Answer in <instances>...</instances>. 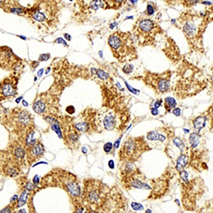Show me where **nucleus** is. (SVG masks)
<instances>
[{
  "mask_svg": "<svg viewBox=\"0 0 213 213\" xmlns=\"http://www.w3.org/2000/svg\"><path fill=\"white\" fill-rule=\"evenodd\" d=\"M139 28H140L141 31L144 33H149L154 28V24L153 21L149 19H143L139 24Z\"/></svg>",
  "mask_w": 213,
  "mask_h": 213,
  "instance_id": "nucleus-6",
  "label": "nucleus"
},
{
  "mask_svg": "<svg viewBox=\"0 0 213 213\" xmlns=\"http://www.w3.org/2000/svg\"><path fill=\"white\" fill-rule=\"evenodd\" d=\"M17 200H18V196L17 195H15V196H14L13 198L11 199V202H12V203H14V202L15 201L17 202Z\"/></svg>",
  "mask_w": 213,
  "mask_h": 213,
  "instance_id": "nucleus-45",
  "label": "nucleus"
},
{
  "mask_svg": "<svg viewBox=\"0 0 213 213\" xmlns=\"http://www.w3.org/2000/svg\"><path fill=\"white\" fill-rule=\"evenodd\" d=\"M10 11L12 13L16 14H21L24 13V10H23V9L19 8V7H14V8L11 9Z\"/></svg>",
  "mask_w": 213,
  "mask_h": 213,
  "instance_id": "nucleus-33",
  "label": "nucleus"
},
{
  "mask_svg": "<svg viewBox=\"0 0 213 213\" xmlns=\"http://www.w3.org/2000/svg\"><path fill=\"white\" fill-rule=\"evenodd\" d=\"M158 89L161 92H165L170 88V83L169 80L166 79H161L158 84Z\"/></svg>",
  "mask_w": 213,
  "mask_h": 213,
  "instance_id": "nucleus-16",
  "label": "nucleus"
},
{
  "mask_svg": "<svg viewBox=\"0 0 213 213\" xmlns=\"http://www.w3.org/2000/svg\"><path fill=\"white\" fill-rule=\"evenodd\" d=\"M131 185L132 187L135 188H139V189H146V190H149L151 189L150 186L147 185L146 183H144V182H142L140 180H134L133 181H132V184Z\"/></svg>",
  "mask_w": 213,
  "mask_h": 213,
  "instance_id": "nucleus-18",
  "label": "nucleus"
},
{
  "mask_svg": "<svg viewBox=\"0 0 213 213\" xmlns=\"http://www.w3.org/2000/svg\"><path fill=\"white\" fill-rule=\"evenodd\" d=\"M22 104H23V105H24V107H28V103H26V101H25V100H23Z\"/></svg>",
  "mask_w": 213,
  "mask_h": 213,
  "instance_id": "nucleus-49",
  "label": "nucleus"
},
{
  "mask_svg": "<svg viewBox=\"0 0 213 213\" xmlns=\"http://www.w3.org/2000/svg\"><path fill=\"white\" fill-rule=\"evenodd\" d=\"M133 68H134V66L132 65H131V64H127V65H126L124 66V69H123V71L126 73V74H129V73H132V71H133Z\"/></svg>",
  "mask_w": 213,
  "mask_h": 213,
  "instance_id": "nucleus-31",
  "label": "nucleus"
},
{
  "mask_svg": "<svg viewBox=\"0 0 213 213\" xmlns=\"http://www.w3.org/2000/svg\"><path fill=\"white\" fill-rule=\"evenodd\" d=\"M46 109V104L44 100H39L33 105V110L36 114H43L45 113Z\"/></svg>",
  "mask_w": 213,
  "mask_h": 213,
  "instance_id": "nucleus-10",
  "label": "nucleus"
},
{
  "mask_svg": "<svg viewBox=\"0 0 213 213\" xmlns=\"http://www.w3.org/2000/svg\"><path fill=\"white\" fill-rule=\"evenodd\" d=\"M33 184H34V185H37V184H39V182H40V179H39L38 175H35L34 178H33Z\"/></svg>",
  "mask_w": 213,
  "mask_h": 213,
  "instance_id": "nucleus-39",
  "label": "nucleus"
},
{
  "mask_svg": "<svg viewBox=\"0 0 213 213\" xmlns=\"http://www.w3.org/2000/svg\"><path fill=\"white\" fill-rule=\"evenodd\" d=\"M27 160L29 163H31L37 159L41 158L44 155L45 148L40 141H36L31 147L26 148Z\"/></svg>",
  "mask_w": 213,
  "mask_h": 213,
  "instance_id": "nucleus-2",
  "label": "nucleus"
},
{
  "mask_svg": "<svg viewBox=\"0 0 213 213\" xmlns=\"http://www.w3.org/2000/svg\"><path fill=\"white\" fill-rule=\"evenodd\" d=\"M82 151H83V153H85H85H87V148L86 147H83L82 148Z\"/></svg>",
  "mask_w": 213,
  "mask_h": 213,
  "instance_id": "nucleus-47",
  "label": "nucleus"
},
{
  "mask_svg": "<svg viewBox=\"0 0 213 213\" xmlns=\"http://www.w3.org/2000/svg\"><path fill=\"white\" fill-rule=\"evenodd\" d=\"M70 1H73V0H70Z\"/></svg>",
  "mask_w": 213,
  "mask_h": 213,
  "instance_id": "nucleus-61",
  "label": "nucleus"
},
{
  "mask_svg": "<svg viewBox=\"0 0 213 213\" xmlns=\"http://www.w3.org/2000/svg\"><path fill=\"white\" fill-rule=\"evenodd\" d=\"M75 127H76L77 130L79 131V132H85L88 130L89 125L87 124V123H86L85 121H82V122H79L75 125Z\"/></svg>",
  "mask_w": 213,
  "mask_h": 213,
  "instance_id": "nucleus-23",
  "label": "nucleus"
},
{
  "mask_svg": "<svg viewBox=\"0 0 213 213\" xmlns=\"http://www.w3.org/2000/svg\"><path fill=\"white\" fill-rule=\"evenodd\" d=\"M21 100H22V97H20L17 98V99L16 100V103H19V102H20Z\"/></svg>",
  "mask_w": 213,
  "mask_h": 213,
  "instance_id": "nucleus-52",
  "label": "nucleus"
},
{
  "mask_svg": "<svg viewBox=\"0 0 213 213\" xmlns=\"http://www.w3.org/2000/svg\"><path fill=\"white\" fill-rule=\"evenodd\" d=\"M165 106H166V109L169 112L171 111V109L175 108L176 107V101L174 98L171 97H168L165 99Z\"/></svg>",
  "mask_w": 213,
  "mask_h": 213,
  "instance_id": "nucleus-17",
  "label": "nucleus"
},
{
  "mask_svg": "<svg viewBox=\"0 0 213 213\" xmlns=\"http://www.w3.org/2000/svg\"><path fill=\"white\" fill-rule=\"evenodd\" d=\"M173 144H175V146H176L177 147L180 149V151L181 153H182V152L184 151V150H185V144H184L183 141H182L181 139H180V138H178V137L175 138V139H173Z\"/></svg>",
  "mask_w": 213,
  "mask_h": 213,
  "instance_id": "nucleus-25",
  "label": "nucleus"
},
{
  "mask_svg": "<svg viewBox=\"0 0 213 213\" xmlns=\"http://www.w3.org/2000/svg\"><path fill=\"white\" fill-rule=\"evenodd\" d=\"M68 139L69 142H71V144H76L78 142L79 136L77 134L76 130H71V132H69L68 135Z\"/></svg>",
  "mask_w": 213,
  "mask_h": 213,
  "instance_id": "nucleus-19",
  "label": "nucleus"
},
{
  "mask_svg": "<svg viewBox=\"0 0 213 213\" xmlns=\"http://www.w3.org/2000/svg\"><path fill=\"white\" fill-rule=\"evenodd\" d=\"M17 80L7 78L0 83V100L13 97L17 94Z\"/></svg>",
  "mask_w": 213,
  "mask_h": 213,
  "instance_id": "nucleus-1",
  "label": "nucleus"
},
{
  "mask_svg": "<svg viewBox=\"0 0 213 213\" xmlns=\"http://www.w3.org/2000/svg\"><path fill=\"white\" fill-rule=\"evenodd\" d=\"M146 12H147V14L148 15H152V14L154 13V9H153V7H152L151 5H148Z\"/></svg>",
  "mask_w": 213,
  "mask_h": 213,
  "instance_id": "nucleus-36",
  "label": "nucleus"
},
{
  "mask_svg": "<svg viewBox=\"0 0 213 213\" xmlns=\"http://www.w3.org/2000/svg\"><path fill=\"white\" fill-rule=\"evenodd\" d=\"M132 207L133 208L134 210L135 211H139V210H144V206L140 203H132Z\"/></svg>",
  "mask_w": 213,
  "mask_h": 213,
  "instance_id": "nucleus-28",
  "label": "nucleus"
},
{
  "mask_svg": "<svg viewBox=\"0 0 213 213\" xmlns=\"http://www.w3.org/2000/svg\"><path fill=\"white\" fill-rule=\"evenodd\" d=\"M87 197L89 203L97 204L100 200V193L97 189H90L87 193Z\"/></svg>",
  "mask_w": 213,
  "mask_h": 213,
  "instance_id": "nucleus-7",
  "label": "nucleus"
},
{
  "mask_svg": "<svg viewBox=\"0 0 213 213\" xmlns=\"http://www.w3.org/2000/svg\"><path fill=\"white\" fill-rule=\"evenodd\" d=\"M50 71H51V68H48V69L46 70V74H48V73L50 72Z\"/></svg>",
  "mask_w": 213,
  "mask_h": 213,
  "instance_id": "nucleus-55",
  "label": "nucleus"
},
{
  "mask_svg": "<svg viewBox=\"0 0 213 213\" xmlns=\"http://www.w3.org/2000/svg\"><path fill=\"white\" fill-rule=\"evenodd\" d=\"M1 158H0V167H1V165H2V166H3V164H1Z\"/></svg>",
  "mask_w": 213,
  "mask_h": 213,
  "instance_id": "nucleus-59",
  "label": "nucleus"
},
{
  "mask_svg": "<svg viewBox=\"0 0 213 213\" xmlns=\"http://www.w3.org/2000/svg\"><path fill=\"white\" fill-rule=\"evenodd\" d=\"M66 112L70 114H74L75 112H76V110H75V107L73 106H69L66 108Z\"/></svg>",
  "mask_w": 213,
  "mask_h": 213,
  "instance_id": "nucleus-35",
  "label": "nucleus"
},
{
  "mask_svg": "<svg viewBox=\"0 0 213 213\" xmlns=\"http://www.w3.org/2000/svg\"><path fill=\"white\" fill-rule=\"evenodd\" d=\"M138 0H130V2L132 4H135L137 2Z\"/></svg>",
  "mask_w": 213,
  "mask_h": 213,
  "instance_id": "nucleus-53",
  "label": "nucleus"
},
{
  "mask_svg": "<svg viewBox=\"0 0 213 213\" xmlns=\"http://www.w3.org/2000/svg\"><path fill=\"white\" fill-rule=\"evenodd\" d=\"M19 38H20V39H23V40H24V41H26V39H27V38H26V36H19Z\"/></svg>",
  "mask_w": 213,
  "mask_h": 213,
  "instance_id": "nucleus-51",
  "label": "nucleus"
},
{
  "mask_svg": "<svg viewBox=\"0 0 213 213\" xmlns=\"http://www.w3.org/2000/svg\"><path fill=\"white\" fill-rule=\"evenodd\" d=\"M46 121H48V122L51 123L52 130L54 131L60 139H62L63 134H62L61 130H60V126H59V124L58 123V121H57L56 119H53V118H51V117H46Z\"/></svg>",
  "mask_w": 213,
  "mask_h": 213,
  "instance_id": "nucleus-12",
  "label": "nucleus"
},
{
  "mask_svg": "<svg viewBox=\"0 0 213 213\" xmlns=\"http://www.w3.org/2000/svg\"><path fill=\"white\" fill-rule=\"evenodd\" d=\"M202 4H203L209 5V6L212 4V3H211V2H207V1H202Z\"/></svg>",
  "mask_w": 213,
  "mask_h": 213,
  "instance_id": "nucleus-50",
  "label": "nucleus"
},
{
  "mask_svg": "<svg viewBox=\"0 0 213 213\" xmlns=\"http://www.w3.org/2000/svg\"><path fill=\"white\" fill-rule=\"evenodd\" d=\"M50 58V54L49 53H43V54H41L40 56H39V61H46V60H48Z\"/></svg>",
  "mask_w": 213,
  "mask_h": 213,
  "instance_id": "nucleus-34",
  "label": "nucleus"
},
{
  "mask_svg": "<svg viewBox=\"0 0 213 213\" xmlns=\"http://www.w3.org/2000/svg\"><path fill=\"white\" fill-rule=\"evenodd\" d=\"M64 37H65V39H66V40H68V41L71 40V35H69L68 33H65V34H64Z\"/></svg>",
  "mask_w": 213,
  "mask_h": 213,
  "instance_id": "nucleus-46",
  "label": "nucleus"
},
{
  "mask_svg": "<svg viewBox=\"0 0 213 213\" xmlns=\"http://www.w3.org/2000/svg\"><path fill=\"white\" fill-rule=\"evenodd\" d=\"M202 0H183V4L186 7H191L199 3Z\"/></svg>",
  "mask_w": 213,
  "mask_h": 213,
  "instance_id": "nucleus-27",
  "label": "nucleus"
},
{
  "mask_svg": "<svg viewBox=\"0 0 213 213\" xmlns=\"http://www.w3.org/2000/svg\"><path fill=\"white\" fill-rule=\"evenodd\" d=\"M182 29H183V31L185 32V34H187L188 36H191L196 33V27L193 22H187L183 26Z\"/></svg>",
  "mask_w": 213,
  "mask_h": 213,
  "instance_id": "nucleus-14",
  "label": "nucleus"
},
{
  "mask_svg": "<svg viewBox=\"0 0 213 213\" xmlns=\"http://www.w3.org/2000/svg\"><path fill=\"white\" fill-rule=\"evenodd\" d=\"M27 197H28V193H27V190H25L23 191V193L21 194L20 198L19 199L17 200V207H21L23 205H25L26 200H27Z\"/></svg>",
  "mask_w": 213,
  "mask_h": 213,
  "instance_id": "nucleus-20",
  "label": "nucleus"
},
{
  "mask_svg": "<svg viewBox=\"0 0 213 213\" xmlns=\"http://www.w3.org/2000/svg\"><path fill=\"white\" fill-rule=\"evenodd\" d=\"M64 186L67 189L68 192L70 195L73 197L79 196L80 195V187L78 183L72 179H68L65 180L64 182Z\"/></svg>",
  "mask_w": 213,
  "mask_h": 213,
  "instance_id": "nucleus-4",
  "label": "nucleus"
},
{
  "mask_svg": "<svg viewBox=\"0 0 213 213\" xmlns=\"http://www.w3.org/2000/svg\"><path fill=\"white\" fill-rule=\"evenodd\" d=\"M95 74L97 76V77L100 78V79L103 80H108L109 77H110L109 76L108 73L105 72V71H103V70H101V69H96Z\"/></svg>",
  "mask_w": 213,
  "mask_h": 213,
  "instance_id": "nucleus-26",
  "label": "nucleus"
},
{
  "mask_svg": "<svg viewBox=\"0 0 213 213\" xmlns=\"http://www.w3.org/2000/svg\"><path fill=\"white\" fill-rule=\"evenodd\" d=\"M173 114L176 117H179L180 115V108H175L173 110Z\"/></svg>",
  "mask_w": 213,
  "mask_h": 213,
  "instance_id": "nucleus-38",
  "label": "nucleus"
},
{
  "mask_svg": "<svg viewBox=\"0 0 213 213\" xmlns=\"http://www.w3.org/2000/svg\"><path fill=\"white\" fill-rule=\"evenodd\" d=\"M108 166L110 167V169H114V162L113 160H110L108 162Z\"/></svg>",
  "mask_w": 213,
  "mask_h": 213,
  "instance_id": "nucleus-41",
  "label": "nucleus"
},
{
  "mask_svg": "<svg viewBox=\"0 0 213 213\" xmlns=\"http://www.w3.org/2000/svg\"><path fill=\"white\" fill-rule=\"evenodd\" d=\"M105 5V3L103 0H93L90 3V7L94 10H97L99 8L104 7Z\"/></svg>",
  "mask_w": 213,
  "mask_h": 213,
  "instance_id": "nucleus-21",
  "label": "nucleus"
},
{
  "mask_svg": "<svg viewBox=\"0 0 213 213\" xmlns=\"http://www.w3.org/2000/svg\"><path fill=\"white\" fill-rule=\"evenodd\" d=\"M175 203H178V205H180V203H179V201H178V200H175Z\"/></svg>",
  "mask_w": 213,
  "mask_h": 213,
  "instance_id": "nucleus-58",
  "label": "nucleus"
},
{
  "mask_svg": "<svg viewBox=\"0 0 213 213\" xmlns=\"http://www.w3.org/2000/svg\"><path fill=\"white\" fill-rule=\"evenodd\" d=\"M104 126L107 131H112L115 126V118L112 114H107L103 120Z\"/></svg>",
  "mask_w": 213,
  "mask_h": 213,
  "instance_id": "nucleus-9",
  "label": "nucleus"
},
{
  "mask_svg": "<svg viewBox=\"0 0 213 213\" xmlns=\"http://www.w3.org/2000/svg\"><path fill=\"white\" fill-rule=\"evenodd\" d=\"M44 70L43 68L39 70L38 71V73H37V76H38V77H39V78H41V77H42L43 74H44Z\"/></svg>",
  "mask_w": 213,
  "mask_h": 213,
  "instance_id": "nucleus-44",
  "label": "nucleus"
},
{
  "mask_svg": "<svg viewBox=\"0 0 213 213\" xmlns=\"http://www.w3.org/2000/svg\"><path fill=\"white\" fill-rule=\"evenodd\" d=\"M2 2H3V0H0V4H1Z\"/></svg>",
  "mask_w": 213,
  "mask_h": 213,
  "instance_id": "nucleus-60",
  "label": "nucleus"
},
{
  "mask_svg": "<svg viewBox=\"0 0 213 213\" xmlns=\"http://www.w3.org/2000/svg\"><path fill=\"white\" fill-rule=\"evenodd\" d=\"M32 17H33L34 20L39 21V22H42V21H44L46 19L45 14L41 12H39V11H36L33 14Z\"/></svg>",
  "mask_w": 213,
  "mask_h": 213,
  "instance_id": "nucleus-22",
  "label": "nucleus"
},
{
  "mask_svg": "<svg viewBox=\"0 0 213 213\" xmlns=\"http://www.w3.org/2000/svg\"><path fill=\"white\" fill-rule=\"evenodd\" d=\"M99 55H100V56L101 57V58H103V52H102L101 51H100L99 52Z\"/></svg>",
  "mask_w": 213,
  "mask_h": 213,
  "instance_id": "nucleus-54",
  "label": "nucleus"
},
{
  "mask_svg": "<svg viewBox=\"0 0 213 213\" xmlns=\"http://www.w3.org/2000/svg\"><path fill=\"white\" fill-rule=\"evenodd\" d=\"M151 113H152V114H153V115H155V116L158 115V113H159L158 110V109L154 108V107H153V108L151 110Z\"/></svg>",
  "mask_w": 213,
  "mask_h": 213,
  "instance_id": "nucleus-43",
  "label": "nucleus"
},
{
  "mask_svg": "<svg viewBox=\"0 0 213 213\" xmlns=\"http://www.w3.org/2000/svg\"><path fill=\"white\" fill-rule=\"evenodd\" d=\"M9 149L11 155H12L11 159L19 165H21L24 160L25 156L26 154V149L24 146L19 144H16L12 145V148H10Z\"/></svg>",
  "mask_w": 213,
  "mask_h": 213,
  "instance_id": "nucleus-3",
  "label": "nucleus"
},
{
  "mask_svg": "<svg viewBox=\"0 0 213 213\" xmlns=\"http://www.w3.org/2000/svg\"><path fill=\"white\" fill-rule=\"evenodd\" d=\"M189 158L187 155L181 154L178 157L176 161V169L177 171L180 172L184 169L188 163Z\"/></svg>",
  "mask_w": 213,
  "mask_h": 213,
  "instance_id": "nucleus-11",
  "label": "nucleus"
},
{
  "mask_svg": "<svg viewBox=\"0 0 213 213\" xmlns=\"http://www.w3.org/2000/svg\"><path fill=\"white\" fill-rule=\"evenodd\" d=\"M125 85H126V87H127V89H129V90L131 92H132L134 95H138L139 93V92H140V91H139V89H136L133 88V87H132V86H130L129 85L127 82H125Z\"/></svg>",
  "mask_w": 213,
  "mask_h": 213,
  "instance_id": "nucleus-32",
  "label": "nucleus"
},
{
  "mask_svg": "<svg viewBox=\"0 0 213 213\" xmlns=\"http://www.w3.org/2000/svg\"><path fill=\"white\" fill-rule=\"evenodd\" d=\"M180 178H181V179L182 180H183L184 182H188V171H180Z\"/></svg>",
  "mask_w": 213,
  "mask_h": 213,
  "instance_id": "nucleus-29",
  "label": "nucleus"
},
{
  "mask_svg": "<svg viewBox=\"0 0 213 213\" xmlns=\"http://www.w3.org/2000/svg\"><path fill=\"white\" fill-rule=\"evenodd\" d=\"M104 1H105L107 3V4L109 6H111L112 7H114V8H118L121 5L125 0H103Z\"/></svg>",
  "mask_w": 213,
  "mask_h": 213,
  "instance_id": "nucleus-24",
  "label": "nucleus"
},
{
  "mask_svg": "<svg viewBox=\"0 0 213 213\" xmlns=\"http://www.w3.org/2000/svg\"><path fill=\"white\" fill-rule=\"evenodd\" d=\"M55 42H56L57 44H60L64 45L65 46H68L67 43L65 41V40H64L63 38H58L56 39V41H55Z\"/></svg>",
  "mask_w": 213,
  "mask_h": 213,
  "instance_id": "nucleus-37",
  "label": "nucleus"
},
{
  "mask_svg": "<svg viewBox=\"0 0 213 213\" xmlns=\"http://www.w3.org/2000/svg\"><path fill=\"white\" fill-rule=\"evenodd\" d=\"M122 151L124 152V154L127 156H133L136 155L138 151L137 141L133 140V139L128 140L123 146Z\"/></svg>",
  "mask_w": 213,
  "mask_h": 213,
  "instance_id": "nucleus-5",
  "label": "nucleus"
},
{
  "mask_svg": "<svg viewBox=\"0 0 213 213\" xmlns=\"http://www.w3.org/2000/svg\"><path fill=\"white\" fill-rule=\"evenodd\" d=\"M200 136L199 135V134L196 133V132H194V133H192L190 136V139H189V141H190V144L191 147L193 148H196L198 146V145L200 143Z\"/></svg>",
  "mask_w": 213,
  "mask_h": 213,
  "instance_id": "nucleus-15",
  "label": "nucleus"
},
{
  "mask_svg": "<svg viewBox=\"0 0 213 213\" xmlns=\"http://www.w3.org/2000/svg\"><path fill=\"white\" fill-rule=\"evenodd\" d=\"M121 139V137L120 138V139H117V141H115V142H114V148H119V144H120Z\"/></svg>",
  "mask_w": 213,
  "mask_h": 213,
  "instance_id": "nucleus-42",
  "label": "nucleus"
},
{
  "mask_svg": "<svg viewBox=\"0 0 213 213\" xmlns=\"http://www.w3.org/2000/svg\"><path fill=\"white\" fill-rule=\"evenodd\" d=\"M146 138L149 141H160L161 142H164L166 140L165 136L159 134L156 131H152V132H148Z\"/></svg>",
  "mask_w": 213,
  "mask_h": 213,
  "instance_id": "nucleus-13",
  "label": "nucleus"
},
{
  "mask_svg": "<svg viewBox=\"0 0 213 213\" xmlns=\"http://www.w3.org/2000/svg\"><path fill=\"white\" fill-rule=\"evenodd\" d=\"M112 148H113V144L111 142L106 143L103 146L104 151H105V152H106V153H110V152L112 151Z\"/></svg>",
  "mask_w": 213,
  "mask_h": 213,
  "instance_id": "nucleus-30",
  "label": "nucleus"
},
{
  "mask_svg": "<svg viewBox=\"0 0 213 213\" xmlns=\"http://www.w3.org/2000/svg\"><path fill=\"white\" fill-rule=\"evenodd\" d=\"M183 130H184V132H185V134L189 133V130H188V129H183Z\"/></svg>",
  "mask_w": 213,
  "mask_h": 213,
  "instance_id": "nucleus-56",
  "label": "nucleus"
},
{
  "mask_svg": "<svg viewBox=\"0 0 213 213\" xmlns=\"http://www.w3.org/2000/svg\"><path fill=\"white\" fill-rule=\"evenodd\" d=\"M146 213H148V212H150V213H151V212H152V211H151V210H146Z\"/></svg>",
  "mask_w": 213,
  "mask_h": 213,
  "instance_id": "nucleus-57",
  "label": "nucleus"
},
{
  "mask_svg": "<svg viewBox=\"0 0 213 213\" xmlns=\"http://www.w3.org/2000/svg\"><path fill=\"white\" fill-rule=\"evenodd\" d=\"M161 103H162V100H157V101L156 102L155 104H154V108H156V109L159 108V107H160L161 105Z\"/></svg>",
  "mask_w": 213,
  "mask_h": 213,
  "instance_id": "nucleus-40",
  "label": "nucleus"
},
{
  "mask_svg": "<svg viewBox=\"0 0 213 213\" xmlns=\"http://www.w3.org/2000/svg\"><path fill=\"white\" fill-rule=\"evenodd\" d=\"M116 25H117V24H116L115 22L112 23V24H111V25H110V28H112H112H114L116 26Z\"/></svg>",
  "mask_w": 213,
  "mask_h": 213,
  "instance_id": "nucleus-48",
  "label": "nucleus"
},
{
  "mask_svg": "<svg viewBox=\"0 0 213 213\" xmlns=\"http://www.w3.org/2000/svg\"><path fill=\"white\" fill-rule=\"evenodd\" d=\"M207 118L203 116L201 117H197L193 121V125H194V130L195 132L199 134L202 129H203L206 124Z\"/></svg>",
  "mask_w": 213,
  "mask_h": 213,
  "instance_id": "nucleus-8",
  "label": "nucleus"
}]
</instances>
